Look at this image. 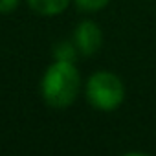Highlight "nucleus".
<instances>
[{"instance_id":"6","label":"nucleus","mask_w":156,"mask_h":156,"mask_svg":"<svg viewBox=\"0 0 156 156\" xmlns=\"http://www.w3.org/2000/svg\"><path fill=\"white\" fill-rule=\"evenodd\" d=\"M73 2L77 4V8H79L81 11H88V13H94V11H99L103 9L110 0H73Z\"/></svg>"},{"instance_id":"5","label":"nucleus","mask_w":156,"mask_h":156,"mask_svg":"<svg viewBox=\"0 0 156 156\" xmlns=\"http://www.w3.org/2000/svg\"><path fill=\"white\" fill-rule=\"evenodd\" d=\"M75 51H79L75 44L61 42V44L55 48V61H72V62H73V59H75Z\"/></svg>"},{"instance_id":"4","label":"nucleus","mask_w":156,"mask_h":156,"mask_svg":"<svg viewBox=\"0 0 156 156\" xmlns=\"http://www.w3.org/2000/svg\"><path fill=\"white\" fill-rule=\"evenodd\" d=\"M72 0H28L30 8L44 17H53V15H61Z\"/></svg>"},{"instance_id":"7","label":"nucleus","mask_w":156,"mask_h":156,"mask_svg":"<svg viewBox=\"0 0 156 156\" xmlns=\"http://www.w3.org/2000/svg\"><path fill=\"white\" fill-rule=\"evenodd\" d=\"M19 6V0H0V13H9Z\"/></svg>"},{"instance_id":"2","label":"nucleus","mask_w":156,"mask_h":156,"mask_svg":"<svg viewBox=\"0 0 156 156\" xmlns=\"http://www.w3.org/2000/svg\"><path fill=\"white\" fill-rule=\"evenodd\" d=\"M85 94L88 103L103 112L116 110L125 99V87L123 81L112 72H96L88 77Z\"/></svg>"},{"instance_id":"1","label":"nucleus","mask_w":156,"mask_h":156,"mask_svg":"<svg viewBox=\"0 0 156 156\" xmlns=\"http://www.w3.org/2000/svg\"><path fill=\"white\" fill-rule=\"evenodd\" d=\"M81 88V75L72 61H55L44 73L41 90L50 107H70Z\"/></svg>"},{"instance_id":"3","label":"nucleus","mask_w":156,"mask_h":156,"mask_svg":"<svg viewBox=\"0 0 156 156\" xmlns=\"http://www.w3.org/2000/svg\"><path fill=\"white\" fill-rule=\"evenodd\" d=\"M73 42L83 55H94L103 44V31L92 20H83L75 28Z\"/></svg>"}]
</instances>
